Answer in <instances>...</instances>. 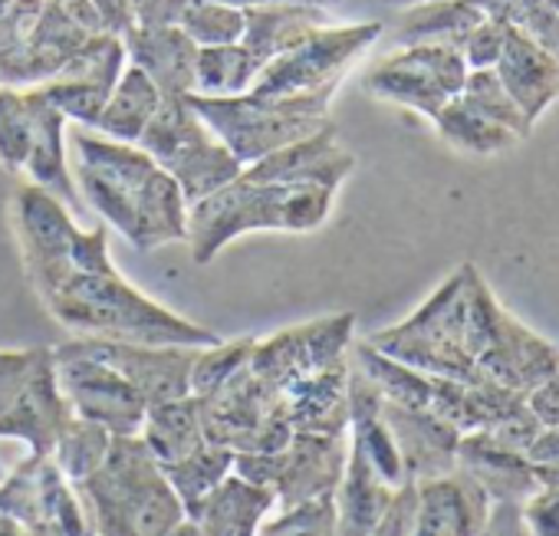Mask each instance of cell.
I'll return each instance as SVG.
<instances>
[{"mask_svg":"<svg viewBox=\"0 0 559 536\" xmlns=\"http://www.w3.org/2000/svg\"><path fill=\"white\" fill-rule=\"evenodd\" d=\"M431 122H435V129H438V135H441L444 142H451V145L461 148V152H474V155H493V152H503V148H510V145L520 142L513 132L493 126V122L484 119V116H477V112H474L471 106H464L457 96L448 99V103L441 106V112H438Z\"/></svg>","mask_w":559,"mask_h":536,"instance_id":"cell-35","label":"cell"},{"mask_svg":"<svg viewBox=\"0 0 559 536\" xmlns=\"http://www.w3.org/2000/svg\"><path fill=\"white\" fill-rule=\"evenodd\" d=\"M467 4H474L490 21H503L523 31L552 57H559V4L556 0H467Z\"/></svg>","mask_w":559,"mask_h":536,"instance_id":"cell-37","label":"cell"},{"mask_svg":"<svg viewBox=\"0 0 559 536\" xmlns=\"http://www.w3.org/2000/svg\"><path fill=\"white\" fill-rule=\"evenodd\" d=\"M276 507L266 487H257L234 471L198 503L168 536H237L243 529H257L263 516Z\"/></svg>","mask_w":559,"mask_h":536,"instance_id":"cell-22","label":"cell"},{"mask_svg":"<svg viewBox=\"0 0 559 536\" xmlns=\"http://www.w3.org/2000/svg\"><path fill=\"white\" fill-rule=\"evenodd\" d=\"M257 529H243V533H237V536H253Z\"/></svg>","mask_w":559,"mask_h":536,"instance_id":"cell-58","label":"cell"},{"mask_svg":"<svg viewBox=\"0 0 559 536\" xmlns=\"http://www.w3.org/2000/svg\"><path fill=\"white\" fill-rule=\"evenodd\" d=\"M109 444H112V434L103 425H93V421H83L73 415V421L60 434L50 457L57 461V467L63 471V477L70 484H80L106 461Z\"/></svg>","mask_w":559,"mask_h":536,"instance_id":"cell-39","label":"cell"},{"mask_svg":"<svg viewBox=\"0 0 559 536\" xmlns=\"http://www.w3.org/2000/svg\"><path fill=\"white\" fill-rule=\"evenodd\" d=\"M57 382L76 418L103 425L109 434H139L148 402L106 362L93 359L76 340L53 349Z\"/></svg>","mask_w":559,"mask_h":536,"instance_id":"cell-13","label":"cell"},{"mask_svg":"<svg viewBox=\"0 0 559 536\" xmlns=\"http://www.w3.org/2000/svg\"><path fill=\"white\" fill-rule=\"evenodd\" d=\"M457 467L471 474L490 503H526L543 484L536 477V467L503 444H497L487 431H467L457 444Z\"/></svg>","mask_w":559,"mask_h":536,"instance_id":"cell-25","label":"cell"},{"mask_svg":"<svg viewBox=\"0 0 559 536\" xmlns=\"http://www.w3.org/2000/svg\"><path fill=\"white\" fill-rule=\"evenodd\" d=\"M353 168H356V158L353 152L340 145L336 126L330 122L323 132L300 139L294 145H284L270 152L266 158L247 165L243 175L257 181H280V184H326L336 191Z\"/></svg>","mask_w":559,"mask_h":536,"instance_id":"cell-19","label":"cell"},{"mask_svg":"<svg viewBox=\"0 0 559 536\" xmlns=\"http://www.w3.org/2000/svg\"><path fill=\"white\" fill-rule=\"evenodd\" d=\"M126 60L139 67L162 96H191L194 93V63L198 44L181 27H142L135 24L126 37Z\"/></svg>","mask_w":559,"mask_h":536,"instance_id":"cell-24","label":"cell"},{"mask_svg":"<svg viewBox=\"0 0 559 536\" xmlns=\"http://www.w3.org/2000/svg\"><path fill=\"white\" fill-rule=\"evenodd\" d=\"M336 90H310L290 96H188V106L224 142V148L247 168L270 152L310 139L330 126V103Z\"/></svg>","mask_w":559,"mask_h":536,"instance_id":"cell-5","label":"cell"},{"mask_svg":"<svg viewBox=\"0 0 559 536\" xmlns=\"http://www.w3.org/2000/svg\"><path fill=\"white\" fill-rule=\"evenodd\" d=\"M477 369L513 389V392H533L539 382H546L549 376H556L559 369V349L543 340L539 333H533L530 326H523L510 310L500 317V326L490 340V346L477 356Z\"/></svg>","mask_w":559,"mask_h":536,"instance_id":"cell-18","label":"cell"},{"mask_svg":"<svg viewBox=\"0 0 559 536\" xmlns=\"http://www.w3.org/2000/svg\"><path fill=\"white\" fill-rule=\"evenodd\" d=\"M526 408L539 418L543 428L559 425V382H556V376H549L533 392H526Z\"/></svg>","mask_w":559,"mask_h":536,"instance_id":"cell-50","label":"cell"},{"mask_svg":"<svg viewBox=\"0 0 559 536\" xmlns=\"http://www.w3.org/2000/svg\"><path fill=\"white\" fill-rule=\"evenodd\" d=\"M162 471H165L171 490L178 493V500H181V507L188 513L191 507H198L234 471V451L204 441L188 457L171 461V464H162Z\"/></svg>","mask_w":559,"mask_h":536,"instance_id":"cell-33","label":"cell"},{"mask_svg":"<svg viewBox=\"0 0 559 536\" xmlns=\"http://www.w3.org/2000/svg\"><path fill=\"white\" fill-rule=\"evenodd\" d=\"M24 536H63V533L53 526H37V529H24Z\"/></svg>","mask_w":559,"mask_h":536,"instance_id":"cell-57","label":"cell"},{"mask_svg":"<svg viewBox=\"0 0 559 536\" xmlns=\"http://www.w3.org/2000/svg\"><path fill=\"white\" fill-rule=\"evenodd\" d=\"M139 438L148 444V451L158 457V464H171L188 457L194 448L204 444V428H201V408L194 395L148 405L145 421Z\"/></svg>","mask_w":559,"mask_h":536,"instance_id":"cell-30","label":"cell"},{"mask_svg":"<svg viewBox=\"0 0 559 536\" xmlns=\"http://www.w3.org/2000/svg\"><path fill=\"white\" fill-rule=\"evenodd\" d=\"M0 536H24V526L11 516L0 513Z\"/></svg>","mask_w":559,"mask_h":536,"instance_id":"cell-55","label":"cell"},{"mask_svg":"<svg viewBox=\"0 0 559 536\" xmlns=\"http://www.w3.org/2000/svg\"><path fill=\"white\" fill-rule=\"evenodd\" d=\"M76 346L93 359L116 369L148 405L175 402L191 395V366L198 346H148L126 340H86L76 336Z\"/></svg>","mask_w":559,"mask_h":536,"instance_id":"cell-16","label":"cell"},{"mask_svg":"<svg viewBox=\"0 0 559 536\" xmlns=\"http://www.w3.org/2000/svg\"><path fill=\"white\" fill-rule=\"evenodd\" d=\"M11 224L24 274L47 313L86 340H126L148 346H214L217 333L178 317L132 287L109 257V227L83 230L67 204L24 181L11 198Z\"/></svg>","mask_w":559,"mask_h":536,"instance_id":"cell-1","label":"cell"},{"mask_svg":"<svg viewBox=\"0 0 559 536\" xmlns=\"http://www.w3.org/2000/svg\"><path fill=\"white\" fill-rule=\"evenodd\" d=\"M336 191L326 184H280L237 175L214 194L188 204L185 243L198 266L211 263L227 243L253 230L310 234L326 224Z\"/></svg>","mask_w":559,"mask_h":536,"instance_id":"cell-3","label":"cell"},{"mask_svg":"<svg viewBox=\"0 0 559 536\" xmlns=\"http://www.w3.org/2000/svg\"><path fill=\"white\" fill-rule=\"evenodd\" d=\"M418 523V484L405 480L392 490V500L385 503L376 529L369 536H412Z\"/></svg>","mask_w":559,"mask_h":536,"instance_id":"cell-45","label":"cell"},{"mask_svg":"<svg viewBox=\"0 0 559 536\" xmlns=\"http://www.w3.org/2000/svg\"><path fill=\"white\" fill-rule=\"evenodd\" d=\"M493 70L530 126H536L539 116L559 99V57L516 27H510Z\"/></svg>","mask_w":559,"mask_h":536,"instance_id":"cell-23","label":"cell"},{"mask_svg":"<svg viewBox=\"0 0 559 536\" xmlns=\"http://www.w3.org/2000/svg\"><path fill=\"white\" fill-rule=\"evenodd\" d=\"M0 513L17 520L24 529L53 526L63 536H96L93 520L50 454H27L0 480Z\"/></svg>","mask_w":559,"mask_h":536,"instance_id":"cell-14","label":"cell"},{"mask_svg":"<svg viewBox=\"0 0 559 536\" xmlns=\"http://www.w3.org/2000/svg\"><path fill=\"white\" fill-rule=\"evenodd\" d=\"M353 362L369 376V382L382 392L385 402L405 405V408H428L431 402V376L379 353L366 340H353Z\"/></svg>","mask_w":559,"mask_h":536,"instance_id":"cell-32","label":"cell"},{"mask_svg":"<svg viewBox=\"0 0 559 536\" xmlns=\"http://www.w3.org/2000/svg\"><path fill=\"white\" fill-rule=\"evenodd\" d=\"M132 4L142 27H178L191 0H132Z\"/></svg>","mask_w":559,"mask_h":536,"instance_id":"cell-48","label":"cell"},{"mask_svg":"<svg viewBox=\"0 0 559 536\" xmlns=\"http://www.w3.org/2000/svg\"><path fill=\"white\" fill-rule=\"evenodd\" d=\"M158 106H162L158 86L139 67H126L112 96L106 99V109L96 122V132L106 139H116V142L139 145L142 132L148 129Z\"/></svg>","mask_w":559,"mask_h":536,"instance_id":"cell-29","label":"cell"},{"mask_svg":"<svg viewBox=\"0 0 559 536\" xmlns=\"http://www.w3.org/2000/svg\"><path fill=\"white\" fill-rule=\"evenodd\" d=\"M464 106H471L477 116L490 119L493 126L513 132L516 139H526L533 132V126L523 119L520 106L513 103V96L507 93V86L500 83L497 70H471L467 73V83L457 96Z\"/></svg>","mask_w":559,"mask_h":536,"instance_id":"cell-38","label":"cell"},{"mask_svg":"<svg viewBox=\"0 0 559 536\" xmlns=\"http://www.w3.org/2000/svg\"><path fill=\"white\" fill-rule=\"evenodd\" d=\"M217 4H230V8H266V4H307V8H323V11H330V8H336L340 0H217Z\"/></svg>","mask_w":559,"mask_h":536,"instance_id":"cell-53","label":"cell"},{"mask_svg":"<svg viewBox=\"0 0 559 536\" xmlns=\"http://www.w3.org/2000/svg\"><path fill=\"white\" fill-rule=\"evenodd\" d=\"M539 418L526 408V405H520L516 412H510V415H503L500 421H493L490 428H484L497 444H503V448H510V451H526L530 444H533V438L539 434Z\"/></svg>","mask_w":559,"mask_h":536,"instance_id":"cell-46","label":"cell"},{"mask_svg":"<svg viewBox=\"0 0 559 536\" xmlns=\"http://www.w3.org/2000/svg\"><path fill=\"white\" fill-rule=\"evenodd\" d=\"M392 490L376 467L366 461V454L349 444L346 471L336 490V536H369L392 500Z\"/></svg>","mask_w":559,"mask_h":536,"instance_id":"cell-28","label":"cell"},{"mask_svg":"<svg viewBox=\"0 0 559 536\" xmlns=\"http://www.w3.org/2000/svg\"><path fill=\"white\" fill-rule=\"evenodd\" d=\"M253 536H336V497H320L263 516Z\"/></svg>","mask_w":559,"mask_h":536,"instance_id":"cell-43","label":"cell"},{"mask_svg":"<svg viewBox=\"0 0 559 536\" xmlns=\"http://www.w3.org/2000/svg\"><path fill=\"white\" fill-rule=\"evenodd\" d=\"M523 457L539 471V467H549L559 461V425L552 428H539V434L533 438V444L523 451Z\"/></svg>","mask_w":559,"mask_h":536,"instance_id":"cell-52","label":"cell"},{"mask_svg":"<svg viewBox=\"0 0 559 536\" xmlns=\"http://www.w3.org/2000/svg\"><path fill=\"white\" fill-rule=\"evenodd\" d=\"M507 34H510V24L484 17V21L461 40V57H464L467 70H493L497 60H500V53H503Z\"/></svg>","mask_w":559,"mask_h":536,"instance_id":"cell-44","label":"cell"},{"mask_svg":"<svg viewBox=\"0 0 559 536\" xmlns=\"http://www.w3.org/2000/svg\"><path fill=\"white\" fill-rule=\"evenodd\" d=\"M520 513L526 536H559V487H539Z\"/></svg>","mask_w":559,"mask_h":536,"instance_id":"cell-47","label":"cell"},{"mask_svg":"<svg viewBox=\"0 0 559 536\" xmlns=\"http://www.w3.org/2000/svg\"><path fill=\"white\" fill-rule=\"evenodd\" d=\"M464 274L457 271L408 320L369 333L366 343L425 376L480 382L484 372L477 369L464 343Z\"/></svg>","mask_w":559,"mask_h":536,"instance_id":"cell-6","label":"cell"},{"mask_svg":"<svg viewBox=\"0 0 559 536\" xmlns=\"http://www.w3.org/2000/svg\"><path fill=\"white\" fill-rule=\"evenodd\" d=\"M484 21V14L467 0H435V4L405 8L399 21V40L412 44H451L461 50V40Z\"/></svg>","mask_w":559,"mask_h":536,"instance_id":"cell-31","label":"cell"},{"mask_svg":"<svg viewBox=\"0 0 559 536\" xmlns=\"http://www.w3.org/2000/svg\"><path fill=\"white\" fill-rule=\"evenodd\" d=\"M139 148L178 181L188 204L214 194L243 171V165L188 106V96H162V106L142 132Z\"/></svg>","mask_w":559,"mask_h":536,"instance_id":"cell-8","label":"cell"},{"mask_svg":"<svg viewBox=\"0 0 559 536\" xmlns=\"http://www.w3.org/2000/svg\"><path fill=\"white\" fill-rule=\"evenodd\" d=\"M382 4H392V8H418V4H435V0H382Z\"/></svg>","mask_w":559,"mask_h":536,"instance_id":"cell-56","label":"cell"},{"mask_svg":"<svg viewBox=\"0 0 559 536\" xmlns=\"http://www.w3.org/2000/svg\"><path fill=\"white\" fill-rule=\"evenodd\" d=\"M37 96L34 90L0 86V165L21 175L34 145Z\"/></svg>","mask_w":559,"mask_h":536,"instance_id":"cell-36","label":"cell"},{"mask_svg":"<svg viewBox=\"0 0 559 536\" xmlns=\"http://www.w3.org/2000/svg\"><path fill=\"white\" fill-rule=\"evenodd\" d=\"M382 24H349L333 27L323 24L310 31L297 47L273 57L260 76L253 80L250 93L257 96H290V93H310V90H340L349 67L382 37Z\"/></svg>","mask_w":559,"mask_h":536,"instance_id":"cell-11","label":"cell"},{"mask_svg":"<svg viewBox=\"0 0 559 536\" xmlns=\"http://www.w3.org/2000/svg\"><path fill=\"white\" fill-rule=\"evenodd\" d=\"M323 24H330V14L323 8H307V4L243 8V37H240V47L263 70L273 57L287 53L310 31H317Z\"/></svg>","mask_w":559,"mask_h":536,"instance_id":"cell-27","label":"cell"},{"mask_svg":"<svg viewBox=\"0 0 559 536\" xmlns=\"http://www.w3.org/2000/svg\"><path fill=\"white\" fill-rule=\"evenodd\" d=\"M467 63L451 44H412L395 57L382 60L369 76L366 90L385 103L415 109L425 119H435L441 106L461 96L467 83Z\"/></svg>","mask_w":559,"mask_h":536,"instance_id":"cell-12","label":"cell"},{"mask_svg":"<svg viewBox=\"0 0 559 536\" xmlns=\"http://www.w3.org/2000/svg\"><path fill=\"white\" fill-rule=\"evenodd\" d=\"M73 181L80 194L132 247L155 250L165 243H185L188 201L178 181L158 168L148 152L83 126L73 132Z\"/></svg>","mask_w":559,"mask_h":536,"instance_id":"cell-2","label":"cell"},{"mask_svg":"<svg viewBox=\"0 0 559 536\" xmlns=\"http://www.w3.org/2000/svg\"><path fill=\"white\" fill-rule=\"evenodd\" d=\"M556 382H559V369H556Z\"/></svg>","mask_w":559,"mask_h":536,"instance_id":"cell-59","label":"cell"},{"mask_svg":"<svg viewBox=\"0 0 559 536\" xmlns=\"http://www.w3.org/2000/svg\"><path fill=\"white\" fill-rule=\"evenodd\" d=\"M198 47H227L243 37V11L217 0H191L178 24Z\"/></svg>","mask_w":559,"mask_h":536,"instance_id":"cell-41","label":"cell"},{"mask_svg":"<svg viewBox=\"0 0 559 536\" xmlns=\"http://www.w3.org/2000/svg\"><path fill=\"white\" fill-rule=\"evenodd\" d=\"M480 536H526L520 503H490Z\"/></svg>","mask_w":559,"mask_h":536,"instance_id":"cell-51","label":"cell"},{"mask_svg":"<svg viewBox=\"0 0 559 536\" xmlns=\"http://www.w3.org/2000/svg\"><path fill=\"white\" fill-rule=\"evenodd\" d=\"M349 356L280 392L294 434H349Z\"/></svg>","mask_w":559,"mask_h":536,"instance_id":"cell-21","label":"cell"},{"mask_svg":"<svg viewBox=\"0 0 559 536\" xmlns=\"http://www.w3.org/2000/svg\"><path fill=\"white\" fill-rule=\"evenodd\" d=\"M385 425L395 438V448L402 454V467L408 480H431L441 474H451L457 467V444L461 431L441 421L428 408H405L395 402H382Z\"/></svg>","mask_w":559,"mask_h":536,"instance_id":"cell-17","label":"cell"},{"mask_svg":"<svg viewBox=\"0 0 559 536\" xmlns=\"http://www.w3.org/2000/svg\"><path fill=\"white\" fill-rule=\"evenodd\" d=\"M37 96V126H34V145L24 165V178L50 194H57L70 207L80 204V188L73 181V171L67 165V116L40 93V86H31Z\"/></svg>","mask_w":559,"mask_h":536,"instance_id":"cell-26","label":"cell"},{"mask_svg":"<svg viewBox=\"0 0 559 536\" xmlns=\"http://www.w3.org/2000/svg\"><path fill=\"white\" fill-rule=\"evenodd\" d=\"M201 408L204 441L234 454H270L287 448L294 428L276 389L260 382L250 366L237 369L224 385L207 395H194Z\"/></svg>","mask_w":559,"mask_h":536,"instance_id":"cell-9","label":"cell"},{"mask_svg":"<svg viewBox=\"0 0 559 536\" xmlns=\"http://www.w3.org/2000/svg\"><path fill=\"white\" fill-rule=\"evenodd\" d=\"M253 336H240L230 343H214V346H201L191 366V395H207L217 385H224L237 369H243L250 362L253 353Z\"/></svg>","mask_w":559,"mask_h":536,"instance_id":"cell-42","label":"cell"},{"mask_svg":"<svg viewBox=\"0 0 559 536\" xmlns=\"http://www.w3.org/2000/svg\"><path fill=\"white\" fill-rule=\"evenodd\" d=\"M490 513L484 487L454 467L451 474L418 480V523L425 536H480Z\"/></svg>","mask_w":559,"mask_h":536,"instance_id":"cell-20","label":"cell"},{"mask_svg":"<svg viewBox=\"0 0 559 536\" xmlns=\"http://www.w3.org/2000/svg\"><path fill=\"white\" fill-rule=\"evenodd\" d=\"M112 90L116 86H106V83L86 80V76H57L40 86V93L67 116V122H76L83 129H96Z\"/></svg>","mask_w":559,"mask_h":536,"instance_id":"cell-40","label":"cell"},{"mask_svg":"<svg viewBox=\"0 0 559 536\" xmlns=\"http://www.w3.org/2000/svg\"><path fill=\"white\" fill-rule=\"evenodd\" d=\"M349 457V434H294L287 448L270 454H234V474L266 487L276 510H290L320 497H336Z\"/></svg>","mask_w":559,"mask_h":536,"instance_id":"cell-10","label":"cell"},{"mask_svg":"<svg viewBox=\"0 0 559 536\" xmlns=\"http://www.w3.org/2000/svg\"><path fill=\"white\" fill-rule=\"evenodd\" d=\"M556 4H559V0H556Z\"/></svg>","mask_w":559,"mask_h":536,"instance_id":"cell-60","label":"cell"},{"mask_svg":"<svg viewBox=\"0 0 559 536\" xmlns=\"http://www.w3.org/2000/svg\"><path fill=\"white\" fill-rule=\"evenodd\" d=\"M70 421L73 408L60 392L53 349H0V438L53 454Z\"/></svg>","mask_w":559,"mask_h":536,"instance_id":"cell-7","label":"cell"},{"mask_svg":"<svg viewBox=\"0 0 559 536\" xmlns=\"http://www.w3.org/2000/svg\"><path fill=\"white\" fill-rule=\"evenodd\" d=\"M536 477H539V484H543V487H559V461H556V464H549V467H539V471H536Z\"/></svg>","mask_w":559,"mask_h":536,"instance_id":"cell-54","label":"cell"},{"mask_svg":"<svg viewBox=\"0 0 559 536\" xmlns=\"http://www.w3.org/2000/svg\"><path fill=\"white\" fill-rule=\"evenodd\" d=\"M260 67L240 44L227 47H198L194 63V93L198 96H240L250 93Z\"/></svg>","mask_w":559,"mask_h":536,"instance_id":"cell-34","label":"cell"},{"mask_svg":"<svg viewBox=\"0 0 559 536\" xmlns=\"http://www.w3.org/2000/svg\"><path fill=\"white\" fill-rule=\"evenodd\" d=\"M93 8H96L99 24L109 37H126L139 24L132 0H93Z\"/></svg>","mask_w":559,"mask_h":536,"instance_id":"cell-49","label":"cell"},{"mask_svg":"<svg viewBox=\"0 0 559 536\" xmlns=\"http://www.w3.org/2000/svg\"><path fill=\"white\" fill-rule=\"evenodd\" d=\"M96 536H168L185 507L139 434H112L106 461L73 484Z\"/></svg>","mask_w":559,"mask_h":536,"instance_id":"cell-4","label":"cell"},{"mask_svg":"<svg viewBox=\"0 0 559 536\" xmlns=\"http://www.w3.org/2000/svg\"><path fill=\"white\" fill-rule=\"evenodd\" d=\"M353 333H356L353 313H336L304 326H290L270 340H257L247 366L260 382L284 392L297 379L346 359L356 340Z\"/></svg>","mask_w":559,"mask_h":536,"instance_id":"cell-15","label":"cell"}]
</instances>
